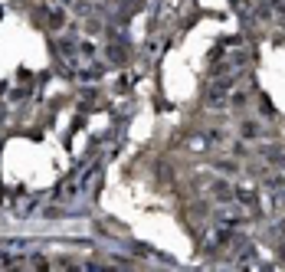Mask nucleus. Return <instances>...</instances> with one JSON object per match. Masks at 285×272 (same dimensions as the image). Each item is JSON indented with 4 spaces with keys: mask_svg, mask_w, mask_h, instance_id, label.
<instances>
[{
    "mask_svg": "<svg viewBox=\"0 0 285 272\" xmlns=\"http://www.w3.org/2000/svg\"><path fill=\"white\" fill-rule=\"evenodd\" d=\"M46 23H49V30H59V26L66 23V13L56 7V10H49V13H46Z\"/></svg>",
    "mask_w": 285,
    "mask_h": 272,
    "instance_id": "nucleus-1",
    "label": "nucleus"
},
{
    "mask_svg": "<svg viewBox=\"0 0 285 272\" xmlns=\"http://www.w3.org/2000/svg\"><path fill=\"white\" fill-rule=\"evenodd\" d=\"M256 131H259V128H256V125H252V121H246V125H242V135H246V138H252V135H256Z\"/></svg>",
    "mask_w": 285,
    "mask_h": 272,
    "instance_id": "nucleus-2",
    "label": "nucleus"
}]
</instances>
